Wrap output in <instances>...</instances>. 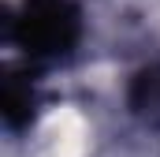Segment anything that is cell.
I'll use <instances>...</instances> for the list:
<instances>
[{"instance_id": "3957f363", "label": "cell", "mask_w": 160, "mask_h": 157, "mask_svg": "<svg viewBox=\"0 0 160 157\" xmlns=\"http://www.w3.org/2000/svg\"><path fill=\"white\" fill-rule=\"evenodd\" d=\"M30 86L26 82H8V90H4V116L8 123H22L26 112H30Z\"/></svg>"}, {"instance_id": "7a4b0ae2", "label": "cell", "mask_w": 160, "mask_h": 157, "mask_svg": "<svg viewBox=\"0 0 160 157\" xmlns=\"http://www.w3.org/2000/svg\"><path fill=\"white\" fill-rule=\"evenodd\" d=\"M130 101H134V109H138L145 120L160 123V68L145 71V75L134 82V94H130Z\"/></svg>"}, {"instance_id": "6da1fadb", "label": "cell", "mask_w": 160, "mask_h": 157, "mask_svg": "<svg viewBox=\"0 0 160 157\" xmlns=\"http://www.w3.org/2000/svg\"><path fill=\"white\" fill-rule=\"evenodd\" d=\"M15 38L30 52H63L78 38V11L71 0H26L22 15L15 19Z\"/></svg>"}]
</instances>
